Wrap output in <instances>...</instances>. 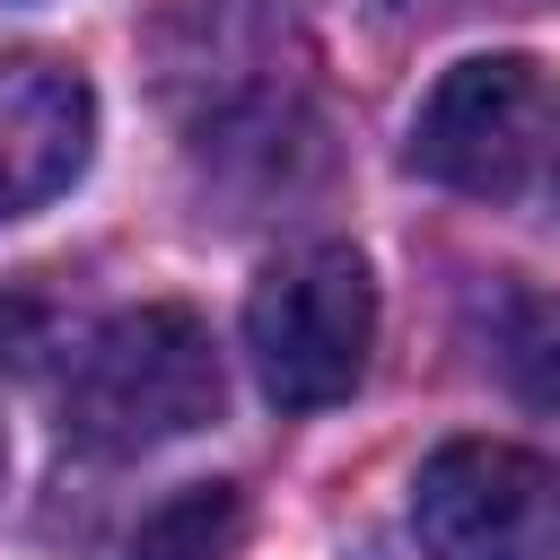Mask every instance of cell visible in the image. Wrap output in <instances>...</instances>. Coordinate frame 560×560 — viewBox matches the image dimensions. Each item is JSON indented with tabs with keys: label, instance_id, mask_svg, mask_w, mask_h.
<instances>
[{
	"label": "cell",
	"instance_id": "4",
	"mask_svg": "<svg viewBox=\"0 0 560 560\" xmlns=\"http://www.w3.org/2000/svg\"><path fill=\"white\" fill-rule=\"evenodd\" d=\"M429 560H560V464L508 438H455L411 481Z\"/></svg>",
	"mask_w": 560,
	"mask_h": 560
},
{
	"label": "cell",
	"instance_id": "5",
	"mask_svg": "<svg viewBox=\"0 0 560 560\" xmlns=\"http://www.w3.org/2000/svg\"><path fill=\"white\" fill-rule=\"evenodd\" d=\"M96 140V96L52 52H0V219L70 192Z\"/></svg>",
	"mask_w": 560,
	"mask_h": 560
},
{
	"label": "cell",
	"instance_id": "7",
	"mask_svg": "<svg viewBox=\"0 0 560 560\" xmlns=\"http://www.w3.org/2000/svg\"><path fill=\"white\" fill-rule=\"evenodd\" d=\"M499 376L516 402L560 411V298H516L499 315Z\"/></svg>",
	"mask_w": 560,
	"mask_h": 560
},
{
	"label": "cell",
	"instance_id": "6",
	"mask_svg": "<svg viewBox=\"0 0 560 560\" xmlns=\"http://www.w3.org/2000/svg\"><path fill=\"white\" fill-rule=\"evenodd\" d=\"M236 534H245V499L228 481H192V490H175L140 516L122 560H228Z\"/></svg>",
	"mask_w": 560,
	"mask_h": 560
},
{
	"label": "cell",
	"instance_id": "1",
	"mask_svg": "<svg viewBox=\"0 0 560 560\" xmlns=\"http://www.w3.org/2000/svg\"><path fill=\"white\" fill-rule=\"evenodd\" d=\"M219 350H210V324L192 306H122L114 324L88 332L79 368H70V394H61V429L88 446V455H149V446H175L192 438L201 420H219Z\"/></svg>",
	"mask_w": 560,
	"mask_h": 560
},
{
	"label": "cell",
	"instance_id": "2",
	"mask_svg": "<svg viewBox=\"0 0 560 560\" xmlns=\"http://www.w3.org/2000/svg\"><path fill=\"white\" fill-rule=\"evenodd\" d=\"M376 341V280L350 245L280 254L245 298V359L280 411H324L368 376Z\"/></svg>",
	"mask_w": 560,
	"mask_h": 560
},
{
	"label": "cell",
	"instance_id": "3",
	"mask_svg": "<svg viewBox=\"0 0 560 560\" xmlns=\"http://www.w3.org/2000/svg\"><path fill=\"white\" fill-rule=\"evenodd\" d=\"M551 140H560V96L525 52L455 61L411 114V166L464 201H516L551 166Z\"/></svg>",
	"mask_w": 560,
	"mask_h": 560
}]
</instances>
